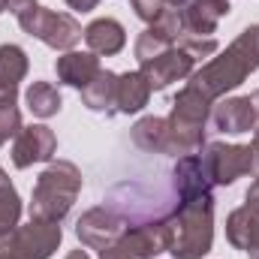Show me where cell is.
<instances>
[{
  "instance_id": "7a4b0ae2",
  "label": "cell",
  "mask_w": 259,
  "mask_h": 259,
  "mask_svg": "<svg viewBox=\"0 0 259 259\" xmlns=\"http://www.w3.org/2000/svg\"><path fill=\"white\" fill-rule=\"evenodd\" d=\"M172 259H202L214 244V196H175V205L163 214Z\"/></svg>"
},
{
  "instance_id": "3957f363",
  "label": "cell",
  "mask_w": 259,
  "mask_h": 259,
  "mask_svg": "<svg viewBox=\"0 0 259 259\" xmlns=\"http://www.w3.org/2000/svg\"><path fill=\"white\" fill-rule=\"evenodd\" d=\"M81 193V172L69 160H52L33 184L30 193V220L64 223Z\"/></svg>"
},
{
  "instance_id": "f1b7e54d",
  "label": "cell",
  "mask_w": 259,
  "mask_h": 259,
  "mask_svg": "<svg viewBox=\"0 0 259 259\" xmlns=\"http://www.w3.org/2000/svg\"><path fill=\"white\" fill-rule=\"evenodd\" d=\"M250 259H259V250H253V253H250Z\"/></svg>"
},
{
  "instance_id": "8992f818",
  "label": "cell",
  "mask_w": 259,
  "mask_h": 259,
  "mask_svg": "<svg viewBox=\"0 0 259 259\" xmlns=\"http://www.w3.org/2000/svg\"><path fill=\"white\" fill-rule=\"evenodd\" d=\"M169 250V235L163 217L136 220L124 229V235L100 250V259H154Z\"/></svg>"
},
{
  "instance_id": "d6986e66",
  "label": "cell",
  "mask_w": 259,
  "mask_h": 259,
  "mask_svg": "<svg viewBox=\"0 0 259 259\" xmlns=\"http://www.w3.org/2000/svg\"><path fill=\"white\" fill-rule=\"evenodd\" d=\"M148 100H151V84L139 69L118 75V115L142 112L148 106Z\"/></svg>"
},
{
  "instance_id": "52a82bcc",
  "label": "cell",
  "mask_w": 259,
  "mask_h": 259,
  "mask_svg": "<svg viewBox=\"0 0 259 259\" xmlns=\"http://www.w3.org/2000/svg\"><path fill=\"white\" fill-rule=\"evenodd\" d=\"M202 169L214 187H229L238 178L253 172V151L250 145H226V142H208L199 154Z\"/></svg>"
},
{
  "instance_id": "2e32d148",
  "label": "cell",
  "mask_w": 259,
  "mask_h": 259,
  "mask_svg": "<svg viewBox=\"0 0 259 259\" xmlns=\"http://www.w3.org/2000/svg\"><path fill=\"white\" fill-rule=\"evenodd\" d=\"M84 42H88V52L100 58H112L127 46V30L118 18H97L84 27Z\"/></svg>"
},
{
  "instance_id": "4316f807",
  "label": "cell",
  "mask_w": 259,
  "mask_h": 259,
  "mask_svg": "<svg viewBox=\"0 0 259 259\" xmlns=\"http://www.w3.org/2000/svg\"><path fill=\"white\" fill-rule=\"evenodd\" d=\"M66 259H91V256H88L84 250H72V253H69V256H66Z\"/></svg>"
},
{
  "instance_id": "5bb4252c",
  "label": "cell",
  "mask_w": 259,
  "mask_h": 259,
  "mask_svg": "<svg viewBox=\"0 0 259 259\" xmlns=\"http://www.w3.org/2000/svg\"><path fill=\"white\" fill-rule=\"evenodd\" d=\"M211 124H214L217 133H226V136H238V133L256 130V112H253L250 97H226V100L214 103Z\"/></svg>"
},
{
  "instance_id": "4dcf8cb0",
  "label": "cell",
  "mask_w": 259,
  "mask_h": 259,
  "mask_svg": "<svg viewBox=\"0 0 259 259\" xmlns=\"http://www.w3.org/2000/svg\"><path fill=\"white\" fill-rule=\"evenodd\" d=\"M0 145H3V142H0Z\"/></svg>"
},
{
  "instance_id": "30bf717a",
  "label": "cell",
  "mask_w": 259,
  "mask_h": 259,
  "mask_svg": "<svg viewBox=\"0 0 259 259\" xmlns=\"http://www.w3.org/2000/svg\"><path fill=\"white\" fill-rule=\"evenodd\" d=\"M193 69H196V58L184 46H169L166 52H160V55L139 64V72L148 78L151 91H166L172 81L190 78Z\"/></svg>"
},
{
  "instance_id": "277c9868",
  "label": "cell",
  "mask_w": 259,
  "mask_h": 259,
  "mask_svg": "<svg viewBox=\"0 0 259 259\" xmlns=\"http://www.w3.org/2000/svg\"><path fill=\"white\" fill-rule=\"evenodd\" d=\"M18 24L27 36H36L42 46L55 49V52H72L78 46V39L84 36L81 24L75 21V15L69 12H55L49 6H30L27 12L18 15Z\"/></svg>"
},
{
  "instance_id": "e0dca14e",
  "label": "cell",
  "mask_w": 259,
  "mask_h": 259,
  "mask_svg": "<svg viewBox=\"0 0 259 259\" xmlns=\"http://www.w3.org/2000/svg\"><path fill=\"white\" fill-rule=\"evenodd\" d=\"M81 103L97 115H118V72L100 69V75L81 88Z\"/></svg>"
},
{
  "instance_id": "83f0119b",
  "label": "cell",
  "mask_w": 259,
  "mask_h": 259,
  "mask_svg": "<svg viewBox=\"0 0 259 259\" xmlns=\"http://www.w3.org/2000/svg\"><path fill=\"white\" fill-rule=\"evenodd\" d=\"M3 12H6V0H0V15H3Z\"/></svg>"
},
{
  "instance_id": "9a60e30c",
  "label": "cell",
  "mask_w": 259,
  "mask_h": 259,
  "mask_svg": "<svg viewBox=\"0 0 259 259\" xmlns=\"http://www.w3.org/2000/svg\"><path fill=\"white\" fill-rule=\"evenodd\" d=\"M100 55L94 52H64L58 61H55V72H58V81L69 84V88H88L97 75H100Z\"/></svg>"
},
{
  "instance_id": "f546056e",
  "label": "cell",
  "mask_w": 259,
  "mask_h": 259,
  "mask_svg": "<svg viewBox=\"0 0 259 259\" xmlns=\"http://www.w3.org/2000/svg\"><path fill=\"white\" fill-rule=\"evenodd\" d=\"M253 172H256V181H253V184H259V169H253Z\"/></svg>"
},
{
  "instance_id": "4fadbf2b",
  "label": "cell",
  "mask_w": 259,
  "mask_h": 259,
  "mask_svg": "<svg viewBox=\"0 0 259 259\" xmlns=\"http://www.w3.org/2000/svg\"><path fill=\"white\" fill-rule=\"evenodd\" d=\"M178 12H181L184 36H214L217 24L232 12V6L229 0H187Z\"/></svg>"
},
{
  "instance_id": "44dd1931",
  "label": "cell",
  "mask_w": 259,
  "mask_h": 259,
  "mask_svg": "<svg viewBox=\"0 0 259 259\" xmlns=\"http://www.w3.org/2000/svg\"><path fill=\"white\" fill-rule=\"evenodd\" d=\"M21 220V199L12 187L9 175L0 169V235H9Z\"/></svg>"
},
{
  "instance_id": "ffe728a7",
  "label": "cell",
  "mask_w": 259,
  "mask_h": 259,
  "mask_svg": "<svg viewBox=\"0 0 259 259\" xmlns=\"http://www.w3.org/2000/svg\"><path fill=\"white\" fill-rule=\"evenodd\" d=\"M24 103H27V109H30V115L33 118H55L58 112H61V106H64V100H61V91L52 84V81H33L27 91H24Z\"/></svg>"
},
{
  "instance_id": "5b68a950",
  "label": "cell",
  "mask_w": 259,
  "mask_h": 259,
  "mask_svg": "<svg viewBox=\"0 0 259 259\" xmlns=\"http://www.w3.org/2000/svg\"><path fill=\"white\" fill-rule=\"evenodd\" d=\"M61 223L30 220L15 226L9 235H0V259H52L61 247Z\"/></svg>"
},
{
  "instance_id": "d4e9b609",
  "label": "cell",
  "mask_w": 259,
  "mask_h": 259,
  "mask_svg": "<svg viewBox=\"0 0 259 259\" xmlns=\"http://www.w3.org/2000/svg\"><path fill=\"white\" fill-rule=\"evenodd\" d=\"M247 97H250V103H253V112H256V127H259V91L247 94Z\"/></svg>"
},
{
  "instance_id": "cb8c5ba5",
  "label": "cell",
  "mask_w": 259,
  "mask_h": 259,
  "mask_svg": "<svg viewBox=\"0 0 259 259\" xmlns=\"http://www.w3.org/2000/svg\"><path fill=\"white\" fill-rule=\"evenodd\" d=\"M69 9H75V12H91V9H97L100 6V0H64Z\"/></svg>"
},
{
  "instance_id": "6da1fadb",
  "label": "cell",
  "mask_w": 259,
  "mask_h": 259,
  "mask_svg": "<svg viewBox=\"0 0 259 259\" xmlns=\"http://www.w3.org/2000/svg\"><path fill=\"white\" fill-rule=\"evenodd\" d=\"M259 69V24L244 27L223 55H217L214 61H208L205 66L193 69L190 81L196 91H202L208 100H220L229 91H235L238 84L247 81V75H253Z\"/></svg>"
},
{
  "instance_id": "7c38bea8",
  "label": "cell",
  "mask_w": 259,
  "mask_h": 259,
  "mask_svg": "<svg viewBox=\"0 0 259 259\" xmlns=\"http://www.w3.org/2000/svg\"><path fill=\"white\" fill-rule=\"evenodd\" d=\"M58 151V136L46 124H30L12 139V166L30 169L33 163H49Z\"/></svg>"
},
{
  "instance_id": "ac0fdd59",
  "label": "cell",
  "mask_w": 259,
  "mask_h": 259,
  "mask_svg": "<svg viewBox=\"0 0 259 259\" xmlns=\"http://www.w3.org/2000/svg\"><path fill=\"white\" fill-rule=\"evenodd\" d=\"M27 52L15 42L0 46V97H18V84L27 75Z\"/></svg>"
},
{
  "instance_id": "9c48e42d",
  "label": "cell",
  "mask_w": 259,
  "mask_h": 259,
  "mask_svg": "<svg viewBox=\"0 0 259 259\" xmlns=\"http://www.w3.org/2000/svg\"><path fill=\"white\" fill-rule=\"evenodd\" d=\"M130 139H133L136 148H142L148 154H169V157L196 154L187 145V139L172 127V121L169 118H157V115H148V118L136 121L133 130H130Z\"/></svg>"
},
{
  "instance_id": "484cf974",
  "label": "cell",
  "mask_w": 259,
  "mask_h": 259,
  "mask_svg": "<svg viewBox=\"0 0 259 259\" xmlns=\"http://www.w3.org/2000/svg\"><path fill=\"white\" fill-rule=\"evenodd\" d=\"M160 3H166V6H169V9H181V6H184V3H187V0H160Z\"/></svg>"
},
{
  "instance_id": "7402d4cb",
  "label": "cell",
  "mask_w": 259,
  "mask_h": 259,
  "mask_svg": "<svg viewBox=\"0 0 259 259\" xmlns=\"http://www.w3.org/2000/svg\"><path fill=\"white\" fill-rule=\"evenodd\" d=\"M21 112L18 97H0V142H9L21 133Z\"/></svg>"
},
{
  "instance_id": "ba28073f",
  "label": "cell",
  "mask_w": 259,
  "mask_h": 259,
  "mask_svg": "<svg viewBox=\"0 0 259 259\" xmlns=\"http://www.w3.org/2000/svg\"><path fill=\"white\" fill-rule=\"evenodd\" d=\"M133 220H127V214H121L118 208L112 205H97L91 211H84L75 223V235L84 247L91 250H106L109 244H115L124 229H127Z\"/></svg>"
},
{
  "instance_id": "8fae6325",
  "label": "cell",
  "mask_w": 259,
  "mask_h": 259,
  "mask_svg": "<svg viewBox=\"0 0 259 259\" xmlns=\"http://www.w3.org/2000/svg\"><path fill=\"white\" fill-rule=\"evenodd\" d=\"M226 241L247 256L259 250V184H250L244 205L226 217Z\"/></svg>"
},
{
  "instance_id": "603a6c76",
  "label": "cell",
  "mask_w": 259,
  "mask_h": 259,
  "mask_svg": "<svg viewBox=\"0 0 259 259\" xmlns=\"http://www.w3.org/2000/svg\"><path fill=\"white\" fill-rule=\"evenodd\" d=\"M130 6H133V12L145 21V24H154L169 6L166 3H160V0H130Z\"/></svg>"
}]
</instances>
